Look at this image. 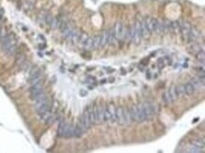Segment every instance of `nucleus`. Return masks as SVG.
Listing matches in <instances>:
<instances>
[{
	"mask_svg": "<svg viewBox=\"0 0 205 153\" xmlns=\"http://www.w3.org/2000/svg\"><path fill=\"white\" fill-rule=\"evenodd\" d=\"M109 44V30H105L101 34V47H106Z\"/></svg>",
	"mask_w": 205,
	"mask_h": 153,
	"instance_id": "6ab92c4d",
	"label": "nucleus"
},
{
	"mask_svg": "<svg viewBox=\"0 0 205 153\" xmlns=\"http://www.w3.org/2000/svg\"><path fill=\"white\" fill-rule=\"evenodd\" d=\"M108 108L111 113V117H112V122H116V108L113 106V104H109Z\"/></svg>",
	"mask_w": 205,
	"mask_h": 153,
	"instance_id": "412c9836",
	"label": "nucleus"
},
{
	"mask_svg": "<svg viewBox=\"0 0 205 153\" xmlns=\"http://www.w3.org/2000/svg\"><path fill=\"white\" fill-rule=\"evenodd\" d=\"M88 115H89V119L91 125H97L98 124V119H97V112L96 107H94L92 110L88 111Z\"/></svg>",
	"mask_w": 205,
	"mask_h": 153,
	"instance_id": "9d476101",
	"label": "nucleus"
},
{
	"mask_svg": "<svg viewBox=\"0 0 205 153\" xmlns=\"http://www.w3.org/2000/svg\"><path fill=\"white\" fill-rule=\"evenodd\" d=\"M193 146H196L200 148H204V139L203 138H198L193 142Z\"/></svg>",
	"mask_w": 205,
	"mask_h": 153,
	"instance_id": "c756f323",
	"label": "nucleus"
},
{
	"mask_svg": "<svg viewBox=\"0 0 205 153\" xmlns=\"http://www.w3.org/2000/svg\"><path fill=\"white\" fill-rule=\"evenodd\" d=\"M142 106H143V110H144V113H145L146 120L151 119L152 117L157 113L158 109H157V106H156L154 103L145 102Z\"/></svg>",
	"mask_w": 205,
	"mask_h": 153,
	"instance_id": "20e7f679",
	"label": "nucleus"
},
{
	"mask_svg": "<svg viewBox=\"0 0 205 153\" xmlns=\"http://www.w3.org/2000/svg\"><path fill=\"white\" fill-rule=\"evenodd\" d=\"M96 112H97V119H98V124L104 121V107L100 106L98 108H96Z\"/></svg>",
	"mask_w": 205,
	"mask_h": 153,
	"instance_id": "aec40b11",
	"label": "nucleus"
},
{
	"mask_svg": "<svg viewBox=\"0 0 205 153\" xmlns=\"http://www.w3.org/2000/svg\"><path fill=\"white\" fill-rule=\"evenodd\" d=\"M0 41H1L2 48L6 53L9 55L13 54V52L16 49V40L15 38L11 34H5L4 36L0 37Z\"/></svg>",
	"mask_w": 205,
	"mask_h": 153,
	"instance_id": "f257e3e1",
	"label": "nucleus"
},
{
	"mask_svg": "<svg viewBox=\"0 0 205 153\" xmlns=\"http://www.w3.org/2000/svg\"><path fill=\"white\" fill-rule=\"evenodd\" d=\"M137 110H138V113H139V119H140V123L146 121V116H145V113L144 110H143V106L141 104H139L137 106Z\"/></svg>",
	"mask_w": 205,
	"mask_h": 153,
	"instance_id": "b1692460",
	"label": "nucleus"
},
{
	"mask_svg": "<svg viewBox=\"0 0 205 153\" xmlns=\"http://www.w3.org/2000/svg\"><path fill=\"white\" fill-rule=\"evenodd\" d=\"M177 91L179 93V95H185V90H184V85L181 84L179 87H177Z\"/></svg>",
	"mask_w": 205,
	"mask_h": 153,
	"instance_id": "72a5a7b5",
	"label": "nucleus"
},
{
	"mask_svg": "<svg viewBox=\"0 0 205 153\" xmlns=\"http://www.w3.org/2000/svg\"><path fill=\"white\" fill-rule=\"evenodd\" d=\"M202 149L203 148H198V146H194L193 148H188V152H193V153H200V152H202Z\"/></svg>",
	"mask_w": 205,
	"mask_h": 153,
	"instance_id": "473e14b6",
	"label": "nucleus"
},
{
	"mask_svg": "<svg viewBox=\"0 0 205 153\" xmlns=\"http://www.w3.org/2000/svg\"><path fill=\"white\" fill-rule=\"evenodd\" d=\"M200 32L195 28H191V30H190V33L188 35V38H187V42L188 43H193V42H196L198 38H200Z\"/></svg>",
	"mask_w": 205,
	"mask_h": 153,
	"instance_id": "f8f14e48",
	"label": "nucleus"
},
{
	"mask_svg": "<svg viewBox=\"0 0 205 153\" xmlns=\"http://www.w3.org/2000/svg\"><path fill=\"white\" fill-rule=\"evenodd\" d=\"M181 25V29H180V32L183 35V37L187 41V38H188V35L190 33V30H191V25L189 24L188 22H183V23H180Z\"/></svg>",
	"mask_w": 205,
	"mask_h": 153,
	"instance_id": "0eeeda50",
	"label": "nucleus"
},
{
	"mask_svg": "<svg viewBox=\"0 0 205 153\" xmlns=\"http://www.w3.org/2000/svg\"><path fill=\"white\" fill-rule=\"evenodd\" d=\"M42 77H43V75H42L41 71L39 70L37 67L32 68L30 73H29L28 82L30 83V85H32V84H34V83H37L39 81H41Z\"/></svg>",
	"mask_w": 205,
	"mask_h": 153,
	"instance_id": "39448f33",
	"label": "nucleus"
},
{
	"mask_svg": "<svg viewBox=\"0 0 205 153\" xmlns=\"http://www.w3.org/2000/svg\"><path fill=\"white\" fill-rule=\"evenodd\" d=\"M171 31V22L165 19L164 20V33H168Z\"/></svg>",
	"mask_w": 205,
	"mask_h": 153,
	"instance_id": "cd10ccee",
	"label": "nucleus"
},
{
	"mask_svg": "<svg viewBox=\"0 0 205 153\" xmlns=\"http://www.w3.org/2000/svg\"><path fill=\"white\" fill-rule=\"evenodd\" d=\"M197 59H198V61H201V63H204V60H205V54H204V51L203 50H200L198 52V54H197Z\"/></svg>",
	"mask_w": 205,
	"mask_h": 153,
	"instance_id": "7c9ffc66",
	"label": "nucleus"
},
{
	"mask_svg": "<svg viewBox=\"0 0 205 153\" xmlns=\"http://www.w3.org/2000/svg\"><path fill=\"white\" fill-rule=\"evenodd\" d=\"M104 121L105 122H112V117H111V113L108 106L104 108Z\"/></svg>",
	"mask_w": 205,
	"mask_h": 153,
	"instance_id": "a878e982",
	"label": "nucleus"
},
{
	"mask_svg": "<svg viewBox=\"0 0 205 153\" xmlns=\"http://www.w3.org/2000/svg\"><path fill=\"white\" fill-rule=\"evenodd\" d=\"M168 95H169V96H170V99H171L172 102L176 101V100L178 99V97H179V93L177 91V87H176L175 85H172L168 90Z\"/></svg>",
	"mask_w": 205,
	"mask_h": 153,
	"instance_id": "ddd939ff",
	"label": "nucleus"
},
{
	"mask_svg": "<svg viewBox=\"0 0 205 153\" xmlns=\"http://www.w3.org/2000/svg\"><path fill=\"white\" fill-rule=\"evenodd\" d=\"M59 135L61 137H66L70 138L74 136V127L71 126L70 124H67L65 122H61L60 126H59L58 129Z\"/></svg>",
	"mask_w": 205,
	"mask_h": 153,
	"instance_id": "7ed1b4c3",
	"label": "nucleus"
},
{
	"mask_svg": "<svg viewBox=\"0 0 205 153\" xmlns=\"http://www.w3.org/2000/svg\"><path fill=\"white\" fill-rule=\"evenodd\" d=\"M113 29V33H115V39H118V40L123 39V29H124V27H123L121 23L117 22L115 25V28Z\"/></svg>",
	"mask_w": 205,
	"mask_h": 153,
	"instance_id": "1a4fd4ad",
	"label": "nucleus"
},
{
	"mask_svg": "<svg viewBox=\"0 0 205 153\" xmlns=\"http://www.w3.org/2000/svg\"><path fill=\"white\" fill-rule=\"evenodd\" d=\"M124 118H125V125H131L132 122L131 113L128 108H124Z\"/></svg>",
	"mask_w": 205,
	"mask_h": 153,
	"instance_id": "a211bd4d",
	"label": "nucleus"
},
{
	"mask_svg": "<svg viewBox=\"0 0 205 153\" xmlns=\"http://www.w3.org/2000/svg\"><path fill=\"white\" fill-rule=\"evenodd\" d=\"M81 125H82L84 131H87L91 128V123L89 119V115H88V111H85L81 116Z\"/></svg>",
	"mask_w": 205,
	"mask_h": 153,
	"instance_id": "9b49d317",
	"label": "nucleus"
},
{
	"mask_svg": "<svg viewBox=\"0 0 205 153\" xmlns=\"http://www.w3.org/2000/svg\"><path fill=\"white\" fill-rule=\"evenodd\" d=\"M80 96H87L88 95V92L86 90H80Z\"/></svg>",
	"mask_w": 205,
	"mask_h": 153,
	"instance_id": "f704fd0d",
	"label": "nucleus"
},
{
	"mask_svg": "<svg viewBox=\"0 0 205 153\" xmlns=\"http://www.w3.org/2000/svg\"><path fill=\"white\" fill-rule=\"evenodd\" d=\"M129 113H131V115L132 122L140 123V119H139V113H138L137 106H132L131 108V110H129Z\"/></svg>",
	"mask_w": 205,
	"mask_h": 153,
	"instance_id": "4468645a",
	"label": "nucleus"
},
{
	"mask_svg": "<svg viewBox=\"0 0 205 153\" xmlns=\"http://www.w3.org/2000/svg\"><path fill=\"white\" fill-rule=\"evenodd\" d=\"M85 49L87 50H91L94 48V38L92 37H88L87 40L85 42V44H84V47H83Z\"/></svg>",
	"mask_w": 205,
	"mask_h": 153,
	"instance_id": "4be33fe9",
	"label": "nucleus"
},
{
	"mask_svg": "<svg viewBox=\"0 0 205 153\" xmlns=\"http://www.w3.org/2000/svg\"><path fill=\"white\" fill-rule=\"evenodd\" d=\"M184 90H185V94H186V95L191 96L195 93L196 88L194 87V85L191 82H188L186 84H184Z\"/></svg>",
	"mask_w": 205,
	"mask_h": 153,
	"instance_id": "f3484780",
	"label": "nucleus"
},
{
	"mask_svg": "<svg viewBox=\"0 0 205 153\" xmlns=\"http://www.w3.org/2000/svg\"><path fill=\"white\" fill-rule=\"evenodd\" d=\"M35 104H34V108L36 110V112L38 115H43L44 113L47 112V111H50V104L48 102V99L47 96L43 95L42 96L38 97L36 100H34Z\"/></svg>",
	"mask_w": 205,
	"mask_h": 153,
	"instance_id": "f03ea898",
	"label": "nucleus"
},
{
	"mask_svg": "<svg viewBox=\"0 0 205 153\" xmlns=\"http://www.w3.org/2000/svg\"><path fill=\"white\" fill-rule=\"evenodd\" d=\"M141 22V33H142V37L144 39H146L149 37V35H150V32H149L148 27H146L145 21H140Z\"/></svg>",
	"mask_w": 205,
	"mask_h": 153,
	"instance_id": "2eb2a0df",
	"label": "nucleus"
},
{
	"mask_svg": "<svg viewBox=\"0 0 205 153\" xmlns=\"http://www.w3.org/2000/svg\"><path fill=\"white\" fill-rule=\"evenodd\" d=\"M180 29H181L180 22L178 21L171 22V31H173L174 33H178V32H180Z\"/></svg>",
	"mask_w": 205,
	"mask_h": 153,
	"instance_id": "393cba45",
	"label": "nucleus"
},
{
	"mask_svg": "<svg viewBox=\"0 0 205 153\" xmlns=\"http://www.w3.org/2000/svg\"><path fill=\"white\" fill-rule=\"evenodd\" d=\"M142 38V33H141V22L136 21L134 24V35H133V42H134L135 44H139L140 42H141Z\"/></svg>",
	"mask_w": 205,
	"mask_h": 153,
	"instance_id": "423d86ee",
	"label": "nucleus"
},
{
	"mask_svg": "<svg viewBox=\"0 0 205 153\" xmlns=\"http://www.w3.org/2000/svg\"><path fill=\"white\" fill-rule=\"evenodd\" d=\"M156 32L159 34L164 33V20L163 19H158V24H157V29Z\"/></svg>",
	"mask_w": 205,
	"mask_h": 153,
	"instance_id": "bb28decb",
	"label": "nucleus"
},
{
	"mask_svg": "<svg viewBox=\"0 0 205 153\" xmlns=\"http://www.w3.org/2000/svg\"><path fill=\"white\" fill-rule=\"evenodd\" d=\"M163 98H164L165 100V104H169V103H171V99H170V96H169L168 95V91H165V92L164 93V96H163Z\"/></svg>",
	"mask_w": 205,
	"mask_h": 153,
	"instance_id": "2f4dec72",
	"label": "nucleus"
},
{
	"mask_svg": "<svg viewBox=\"0 0 205 153\" xmlns=\"http://www.w3.org/2000/svg\"><path fill=\"white\" fill-rule=\"evenodd\" d=\"M100 82H101L102 84H104V83H106V80H101V81H100Z\"/></svg>",
	"mask_w": 205,
	"mask_h": 153,
	"instance_id": "c9c22d12",
	"label": "nucleus"
},
{
	"mask_svg": "<svg viewBox=\"0 0 205 153\" xmlns=\"http://www.w3.org/2000/svg\"><path fill=\"white\" fill-rule=\"evenodd\" d=\"M88 38V34L85 33V32H82L80 35V38H79V44L81 45V47H84V44H85V42Z\"/></svg>",
	"mask_w": 205,
	"mask_h": 153,
	"instance_id": "c85d7f7f",
	"label": "nucleus"
},
{
	"mask_svg": "<svg viewBox=\"0 0 205 153\" xmlns=\"http://www.w3.org/2000/svg\"><path fill=\"white\" fill-rule=\"evenodd\" d=\"M116 122L119 125H125V118H124V108L121 106L116 108Z\"/></svg>",
	"mask_w": 205,
	"mask_h": 153,
	"instance_id": "6e6552de",
	"label": "nucleus"
},
{
	"mask_svg": "<svg viewBox=\"0 0 205 153\" xmlns=\"http://www.w3.org/2000/svg\"><path fill=\"white\" fill-rule=\"evenodd\" d=\"M101 47V34L97 35L94 38V48L95 49H99Z\"/></svg>",
	"mask_w": 205,
	"mask_h": 153,
	"instance_id": "5701e85b",
	"label": "nucleus"
},
{
	"mask_svg": "<svg viewBox=\"0 0 205 153\" xmlns=\"http://www.w3.org/2000/svg\"><path fill=\"white\" fill-rule=\"evenodd\" d=\"M83 131H84V129L81 124H77L74 127V136L75 137H77V138L81 137L83 134Z\"/></svg>",
	"mask_w": 205,
	"mask_h": 153,
	"instance_id": "dca6fc26",
	"label": "nucleus"
}]
</instances>
